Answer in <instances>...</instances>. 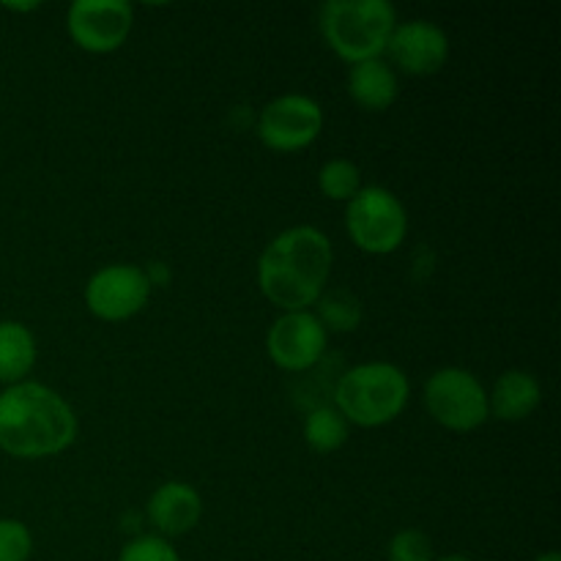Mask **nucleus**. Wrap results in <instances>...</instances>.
<instances>
[{
  "label": "nucleus",
  "mask_w": 561,
  "mask_h": 561,
  "mask_svg": "<svg viewBox=\"0 0 561 561\" xmlns=\"http://www.w3.org/2000/svg\"><path fill=\"white\" fill-rule=\"evenodd\" d=\"M318 186L329 201H351L362 190V173L351 159H332L318 173Z\"/></svg>",
  "instance_id": "a211bd4d"
},
{
  "label": "nucleus",
  "mask_w": 561,
  "mask_h": 561,
  "mask_svg": "<svg viewBox=\"0 0 561 561\" xmlns=\"http://www.w3.org/2000/svg\"><path fill=\"white\" fill-rule=\"evenodd\" d=\"M425 409L447 431L469 433L488 420V392L463 367H444L425 383Z\"/></svg>",
  "instance_id": "423d86ee"
},
{
  "label": "nucleus",
  "mask_w": 561,
  "mask_h": 561,
  "mask_svg": "<svg viewBox=\"0 0 561 561\" xmlns=\"http://www.w3.org/2000/svg\"><path fill=\"white\" fill-rule=\"evenodd\" d=\"M389 561H433V542L425 531L403 529L389 542Z\"/></svg>",
  "instance_id": "aec40b11"
},
{
  "label": "nucleus",
  "mask_w": 561,
  "mask_h": 561,
  "mask_svg": "<svg viewBox=\"0 0 561 561\" xmlns=\"http://www.w3.org/2000/svg\"><path fill=\"white\" fill-rule=\"evenodd\" d=\"M323 129V110L316 99L288 93L261 110L257 135L272 151H299L307 148Z\"/></svg>",
  "instance_id": "0eeeda50"
},
{
  "label": "nucleus",
  "mask_w": 561,
  "mask_h": 561,
  "mask_svg": "<svg viewBox=\"0 0 561 561\" xmlns=\"http://www.w3.org/2000/svg\"><path fill=\"white\" fill-rule=\"evenodd\" d=\"M201 510L203 502L195 488H190L186 482H164L148 502V518L162 535L179 537L195 529L201 520Z\"/></svg>",
  "instance_id": "f8f14e48"
},
{
  "label": "nucleus",
  "mask_w": 561,
  "mask_h": 561,
  "mask_svg": "<svg viewBox=\"0 0 561 561\" xmlns=\"http://www.w3.org/2000/svg\"><path fill=\"white\" fill-rule=\"evenodd\" d=\"M387 53L409 75H436L449 58V38L433 22L411 20L403 22V25H394Z\"/></svg>",
  "instance_id": "9b49d317"
},
{
  "label": "nucleus",
  "mask_w": 561,
  "mask_h": 561,
  "mask_svg": "<svg viewBox=\"0 0 561 561\" xmlns=\"http://www.w3.org/2000/svg\"><path fill=\"white\" fill-rule=\"evenodd\" d=\"M345 225L359 250L373 255L394 252L405 239L409 217L398 197L383 186H362L348 201Z\"/></svg>",
  "instance_id": "39448f33"
},
{
  "label": "nucleus",
  "mask_w": 561,
  "mask_h": 561,
  "mask_svg": "<svg viewBox=\"0 0 561 561\" xmlns=\"http://www.w3.org/2000/svg\"><path fill=\"white\" fill-rule=\"evenodd\" d=\"M36 362V340L16 321H0V381L20 383Z\"/></svg>",
  "instance_id": "2eb2a0df"
},
{
  "label": "nucleus",
  "mask_w": 561,
  "mask_h": 561,
  "mask_svg": "<svg viewBox=\"0 0 561 561\" xmlns=\"http://www.w3.org/2000/svg\"><path fill=\"white\" fill-rule=\"evenodd\" d=\"M118 561H181L175 548L162 537H137L121 551Z\"/></svg>",
  "instance_id": "412c9836"
},
{
  "label": "nucleus",
  "mask_w": 561,
  "mask_h": 561,
  "mask_svg": "<svg viewBox=\"0 0 561 561\" xmlns=\"http://www.w3.org/2000/svg\"><path fill=\"white\" fill-rule=\"evenodd\" d=\"M535 561H561V557L557 551H548V553H542V557H537Z\"/></svg>",
  "instance_id": "5701e85b"
},
{
  "label": "nucleus",
  "mask_w": 561,
  "mask_h": 561,
  "mask_svg": "<svg viewBox=\"0 0 561 561\" xmlns=\"http://www.w3.org/2000/svg\"><path fill=\"white\" fill-rule=\"evenodd\" d=\"M318 305V321L329 332H354L362 323V301L351 290H329L321 294Z\"/></svg>",
  "instance_id": "f3484780"
},
{
  "label": "nucleus",
  "mask_w": 561,
  "mask_h": 561,
  "mask_svg": "<svg viewBox=\"0 0 561 561\" xmlns=\"http://www.w3.org/2000/svg\"><path fill=\"white\" fill-rule=\"evenodd\" d=\"M69 33L88 53H113L126 42L135 11L126 0H75L69 5Z\"/></svg>",
  "instance_id": "6e6552de"
},
{
  "label": "nucleus",
  "mask_w": 561,
  "mask_h": 561,
  "mask_svg": "<svg viewBox=\"0 0 561 561\" xmlns=\"http://www.w3.org/2000/svg\"><path fill=\"white\" fill-rule=\"evenodd\" d=\"M33 553V537L22 520H0V561H27Z\"/></svg>",
  "instance_id": "6ab92c4d"
},
{
  "label": "nucleus",
  "mask_w": 561,
  "mask_h": 561,
  "mask_svg": "<svg viewBox=\"0 0 561 561\" xmlns=\"http://www.w3.org/2000/svg\"><path fill=\"white\" fill-rule=\"evenodd\" d=\"M348 91L359 107L381 113V110L392 107L398 99V75L381 58L362 60V64L351 66Z\"/></svg>",
  "instance_id": "4468645a"
},
{
  "label": "nucleus",
  "mask_w": 561,
  "mask_h": 561,
  "mask_svg": "<svg viewBox=\"0 0 561 561\" xmlns=\"http://www.w3.org/2000/svg\"><path fill=\"white\" fill-rule=\"evenodd\" d=\"M433 561H471V559H466V557H442V559H433Z\"/></svg>",
  "instance_id": "b1692460"
},
{
  "label": "nucleus",
  "mask_w": 561,
  "mask_h": 561,
  "mask_svg": "<svg viewBox=\"0 0 561 561\" xmlns=\"http://www.w3.org/2000/svg\"><path fill=\"white\" fill-rule=\"evenodd\" d=\"M332 272V244L310 225L279 233L263 250L257 283L272 305L285 312H301L321 299Z\"/></svg>",
  "instance_id": "f257e3e1"
},
{
  "label": "nucleus",
  "mask_w": 561,
  "mask_h": 561,
  "mask_svg": "<svg viewBox=\"0 0 561 561\" xmlns=\"http://www.w3.org/2000/svg\"><path fill=\"white\" fill-rule=\"evenodd\" d=\"M334 400L345 422L362 427L387 425L409 403V378L387 362H367L340 378Z\"/></svg>",
  "instance_id": "20e7f679"
},
{
  "label": "nucleus",
  "mask_w": 561,
  "mask_h": 561,
  "mask_svg": "<svg viewBox=\"0 0 561 561\" xmlns=\"http://www.w3.org/2000/svg\"><path fill=\"white\" fill-rule=\"evenodd\" d=\"M69 403L44 383L20 381L0 392V449L14 458H47L75 442Z\"/></svg>",
  "instance_id": "f03ea898"
},
{
  "label": "nucleus",
  "mask_w": 561,
  "mask_h": 561,
  "mask_svg": "<svg viewBox=\"0 0 561 561\" xmlns=\"http://www.w3.org/2000/svg\"><path fill=\"white\" fill-rule=\"evenodd\" d=\"M151 283L137 266H107L93 274L85 285L88 310L102 321H126L146 307Z\"/></svg>",
  "instance_id": "1a4fd4ad"
},
{
  "label": "nucleus",
  "mask_w": 561,
  "mask_h": 561,
  "mask_svg": "<svg viewBox=\"0 0 561 561\" xmlns=\"http://www.w3.org/2000/svg\"><path fill=\"white\" fill-rule=\"evenodd\" d=\"M348 438V422L337 409H316L305 420V442L312 453L327 455L340 449Z\"/></svg>",
  "instance_id": "dca6fc26"
},
{
  "label": "nucleus",
  "mask_w": 561,
  "mask_h": 561,
  "mask_svg": "<svg viewBox=\"0 0 561 561\" xmlns=\"http://www.w3.org/2000/svg\"><path fill=\"white\" fill-rule=\"evenodd\" d=\"M266 351L274 365L283 370H310L327 351V329L307 310L285 312L268 329Z\"/></svg>",
  "instance_id": "9d476101"
},
{
  "label": "nucleus",
  "mask_w": 561,
  "mask_h": 561,
  "mask_svg": "<svg viewBox=\"0 0 561 561\" xmlns=\"http://www.w3.org/2000/svg\"><path fill=\"white\" fill-rule=\"evenodd\" d=\"M38 3H9L5 5V9H11V11H31V9H36Z\"/></svg>",
  "instance_id": "4be33fe9"
},
{
  "label": "nucleus",
  "mask_w": 561,
  "mask_h": 561,
  "mask_svg": "<svg viewBox=\"0 0 561 561\" xmlns=\"http://www.w3.org/2000/svg\"><path fill=\"white\" fill-rule=\"evenodd\" d=\"M540 400V383L531 373L507 370L499 376L496 387L488 398V411H493L502 422H520L535 414Z\"/></svg>",
  "instance_id": "ddd939ff"
},
{
  "label": "nucleus",
  "mask_w": 561,
  "mask_h": 561,
  "mask_svg": "<svg viewBox=\"0 0 561 561\" xmlns=\"http://www.w3.org/2000/svg\"><path fill=\"white\" fill-rule=\"evenodd\" d=\"M394 25L398 14L387 0H329L321 5L323 38L348 64L378 58Z\"/></svg>",
  "instance_id": "7ed1b4c3"
}]
</instances>
